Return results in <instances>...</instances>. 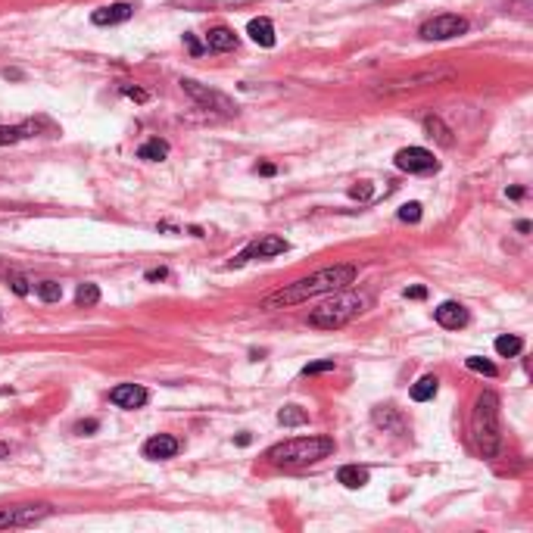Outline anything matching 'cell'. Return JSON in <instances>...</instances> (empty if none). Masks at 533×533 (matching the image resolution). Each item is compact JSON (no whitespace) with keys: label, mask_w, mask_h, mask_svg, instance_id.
Masks as SVG:
<instances>
[{"label":"cell","mask_w":533,"mask_h":533,"mask_svg":"<svg viewBox=\"0 0 533 533\" xmlns=\"http://www.w3.org/2000/svg\"><path fill=\"white\" fill-rule=\"evenodd\" d=\"M505 194H509L511 200H521V197H524V188H509Z\"/></svg>","instance_id":"39"},{"label":"cell","mask_w":533,"mask_h":533,"mask_svg":"<svg viewBox=\"0 0 533 533\" xmlns=\"http://www.w3.org/2000/svg\"><path fill=\"white\" fill-rule=\"evenodd\" d=\"M403 293H405V299H424L428 296V287H424V284H415V287H405Z\"/></svg>","instance_id":"33"},{"label":"cell","mask_w":533,"mask_h":533,"mask_svg":"<svg viewBox=\"0 0 533 533\" xmlns=\"http://www.w3.org/2000/svg\"><path fill=\"white\" fill-rule=\"evenodd\" d=\"M75 303H78V306H97V303H100V287H97V284H91V281L78 284Z\"/></svg>","instance_id":"24"},{"label":"cell","mask_w":533,"mask_h":533,"mask_svg":"<svg viewBox=\"0 0 533 533\" xmlns=\"http://www.w3.org/2000/svg\"><path fill=\"white\" fill-rule=\"evenodd\" d=\"M399 222H409V225L421 222V203H405L399 209Z\"/></svg>","instance_id":"28"},{"label":"cell","mask_w":533,"mask_h":533,"mask_svg":"<svg viewBox=\"0 0 533 533\" xmlns=\"http://www.w3.org/2000/svg\"><path fill=\"white\" fill-rule=\"evenodd\" d=\"M465 365H468L471 371H477V375L496 377V365H493L490 359H481V356H468V359H465Z\"/></svg>","instance_id":"26"},{"label":"cell","mask_w":533,"mask_h":533,"mask_svg":"<svg viewBox=\"0 0 533 533\" xmlns=\"http://www.w3.org/2000/svg\"><path fill=\"white\" fill-rule=\"evenodd\" d=\"M38 296H41L44 303H59V299H63V284L59 281H41L38 284Z\"/></svg>","instance_id":"25"},{"label":"cell","mask_w":533,"mask_h":533,"mask_svg":"<svg viewBox=\"0 0 533 533\" xmlns=\"http://www.w3.org/2000/svg\"><path fill=\"white\" fill-rule=\"evenodd\" d=\"M147 399H150V393L141 384H119L110 393V403H116L119 409H141V405H147Z\"/></svg>","instance_id":"11"},{"label":"cell","mask_w":533,"mask_h":533,"mask_svg":"<svg viewBox=\"0 0 533 533\" xmlns=\"http://www.w3.org/2000/svg\"><path fill=\"white\" fill-rule=\"evenodd\" d=\"M468 31V19L456 16V13H443V16H434L418 29V35L424 41H449V38H458Z\"/></svg>","instance_id":"5"},{"label":"cell","mask_w":533,"mask_h":533,"mask_svg":"<svg viewBox=\"0 0 533 533\" xmlns=\"http://www.w3.org/2000/svg\"><path fill=\"white\" fill-rule=\"evenodd\" d=\"M471 440L483 458H496L502 449V424H499V396L486 390L477 396L474 415H471Z\"/></svg>","instance_id":"2"},{"label":"cell","mask_w":533,"mask_h":533,"mask_svg":"<svg viewBox=\"0 0 533 533\" xmlns=\"http://www.w3.org/2000/svg\"><path fill=\"white\" fill-rule=\"evenodd\" d=\"M350 197H356V200H368V197H371V184H368V181L352 184V188H350Z\"/></svg>","instance_id":"32"},{"label":"cell","mask_w":533,"mask_h":533,"mask_svg":"<svg viewBox=\"0 0 533 533\" xmlns=\"http://www.w3.org/2000/svg\"><path fill=\"white\" fill-rule=\"evenodd\" d=\"M131 13H135V6L131 3H106V6H100V10L91 13V22L94 25H119V22H128L131 19Z\"/></svg>","instance_id":"13"},{"label":"cell","mask_w":533,"mask_h":533,"mask_svg":"<svg viewBox=\"0 0 533 533\" xmlns=\"http://www.w3.org/2000/svg\"><path fill=\"white\" fill-rule=\"evenodd\" d=\"M144 278L147 281H165V278H169V269H150Z\"/></svg>","instance_id":"34"},{"label":"cell","mask_w":533,"mask_h":533,"mask_svg":"<svg viewBox=\"0 0 533 533\" xmlns=\"http://www.w3.org/2000/svg\"><path fill=\"white\" fill-rule=\"evenodd\" d=\"M122 91L125 97H131V100H137V103H147V100H150V94H147V91H141V88H135V84H122Z\"/></svg>","instance_id":"30"},{"label":"cell","mask_w":533,"mask_h":533,"mask_svg":"<svg viewBox=\"0 0 533 533\" xmlns=\"http://www.w3.org/2000/svg\"><path fill=\"white\" fill-rule=\"evenodd\" d=\"M22 137H25L22 125H0V147H10L16 141H22Z\"/></svg>","instance_id":"27"},{"label":"cell","mask_w":533,"mask_h":533,"mask_svg":"<svg viewBox=\"0 0 533 533\" xmlns=\"http://www.w3.org/2000/svg\"><path fill=\"white\" fill-rule=\"evenodd\" d=\"M0 458H10V443H3V440H0Z\"/></svg>","instance_id":"40"},{"label":"cell","mask_w":533,"mask_h":533,"mask_svg":"<svg viewBox=\"0 0 533 533\" xmlns=\"http://www.w3.org/2000/svg\"><path fill=\"white\" fill-rule=\"evenodd\" d=\"M443 78H452V69H428V72H418V75H409V78H396V82H387L381 88H375V94L381 97H390V94H403V91H412V88H424V84H437Z\"/></svg>","instance_id":"9"},{"label":"cell","mask_w":533,"mask_h":533,"mask_svg":"<svg viewBox=\"0 0 533 533\" xmlns=\"http://www.w3.org/2000/svg\"><path fill=\"white\" fill-rule=\"evenodd\" d=\"M13 293H19V296H25V293H29V281H25V278H13Z\"/></svg>","instance_id":"36"},{"label":"cell","mask_w":533,"mask_h":533,"mask_svg":"<svg viewBox=\"0 0 533 533\" xmlns=\"http://www.w3.org/2000/svg\"><path fill=\"white\" fill-rule=\"evenodd\" d=\"M437 377L434 375H424V377H418V384L412 387V399L415 403H428V399H434L437 396Z\"/></svg>","instance_id":"22"},{"label":"cell","mask_w":533,"mask_h":533,"mask_svg":"<svg viewBox=\"0 0 533 533\" xmlns=\"http://www.w3.org/2000/svg\"><path fill=\"white\" fill-rule=\"evenodd\" d=\"M97 428H100V421H94V418H88V421H78V424H75V434H78V437H91Z\"/></svg>","instance_id":"31"},{"label":"cell","mask_w":533,"mask_h":533,"mask_svg":"<svg viewBox=\"0 0 533 533\" xmlns=\"http://www.w3.org/2000/svg\"><path fill=\"white\" fill-rule=\"evenodd\" d=\"M337 481L346 486V490H359V486L368 483V471L359 468V465H343V468L337 471Z\"/></svg>","instance_id":"20"},{"label":"cell","mask_w":533,"mask_h":533,"mask_svg":"<svg viewBox=\"0 0 533 533\" xmlns=\"http://www.w3.org/2000/svg\"><path fill=\"white\" fill-rule=\"evenodd\" d=\"M181 88L188 91V94L194 97L203 110L222 112V116H234V112H237V106H234V100H231V97H225L222 91H216V88H206V84L194 82V78H181Z\"/></svg>","instance_id":"6"},{"label":"cell","mask_w":533,"mask_h":533,"mask_svg":"<svg viewBox=\"0 0 533 533\" xmlns=\"http://www.w3.org/2000/svg\"><path fill=\"white\" fill-rule=\"evenodd\" d=\"M50 515V505H16V509H3L0 511V527H25V524H35L41 518Z\"/></svg>","instance_id":"10"},{"label":"cell","mask_w":533,"mask_h":533,"mask_svg":"<svg viewBox=\"0 0 533 533\" xmlns=\"http://www.w3.org/2000/svg\"><path fill=\"white\" fill-rule=\"evenodd\" d=\"M368 309V296L362 293H346V290H337L334 299L322 303L318 309L309 312V324L312 328H324V331H334V328H343L346 322H352L356 315Z\"/></svg>","instance_id":"4"},{"label":"cell","mask_w":533,"mask_h":533,"mask_svg":"<svg viewBox=\"0 0 533 533\" xmlns=\"http://www.w3.org/2000/svg\"><path fill=\"white\" fill-rule=\"evenodd\" d=\"M371 418H375L377 428L393 430V434H403V415H399L393 405H377V409L371 412Z\"/></svg>","instance_id":"18"},{"label":"cell","mask_w":533,"mask_h":533,"mask_svg":"<svg viewBox=\"0 0 533 533\" xmlns=\"http://www.w3.org/2000/svg\"><path fill=\"white\" fill-rule=\"evenodd\" d=\"M287 250H290V243L284 241V237H278V234H265V237H259V241H253L243 253H237V256L228 262V269H241V265H246L250 259L278 256V253H287Z\"/></svg>","instance_id":"7"},{"label":"cell","mask_w":533,"mask_h":533,"mask_svg":"<svg viewBox=\"0 0 533 533\" xmlns=\"http://www.w3.org/2000/svg\"><path fill=\"white\" fill-rule=\"evenodd\" d=\"M3 78H13V82H22V72H19V69H3Z\"/></svg>","instance_id":"38"},{"label":"cell","mask_w":533,"mask_h":533,"mask_svg":"<svg viewBox=\"0 0 533 533\" xmlns=\"http://www.w3.org/2000/svg\"><path fill=\"white\" fill-rule=\"evenodd\" d=\"M524 350V340L521 337H515V334H502V337H496V352L499 356H518V352Z\"/></svg>","instance_id":"23"},{"label":"cell","mask_w":533,"mask_h":533,"mask_svg":"<svg viewBox=\"0 0 533 533\" xmlns=\"http://www.w3.org/2000/svg\"><path fill=\"white\" fill-rule=\"evenodd\" d=\"M322 371H334V359H318V362H309L303 368V375H322Z\"/></svg>","instance_id":"29"},{"label":"cell","mask_w":533,"mask_h":533,"mask_svg":"<svg viewBox=\"0 0 533 533\" xmlns=\"http://www.w3.org/2000/svg\"><path fill=\"white\" fill-rule=\"evenodd\" d=\"M515 228H518V231H521V234H527V231H530V222H518V225H515Z\"/></svg>","instance_id":"41"},{"label":"cell","mask_w":533,"mask_h":533,"mask_svg":"<svg viewBox=\"0 0 533 533\" xmlns=\"http://www.w3.org/2000/svg\"><path fill=\"white\" fill-rule=\"evenodd\" d=\"M246 35H250L259 47H271V44H275V25H271V19L256 16V19H250V25H246Z\"/></svg>","instance_id":"15"},{"label":"cell","mask_w":533,"mask_h":533,"mask_svg":"<svg viewBox=\"0 0 533 533\" xmlns=\"http://www.w3.org/2000/svg\"><path fill=\"white\" fill-rule=\"evenodd\" d=\"M184 44H188V50L194 53V57H200V53H203V44H200L194 35H184Z\"/></svg>","instance_id":"35"},{"label":"cell","mask_w":533,"mask_h":533,"mask_svg":"<svg viewBox=\"0 0 533 533\" xmlns=\"http://www.w3.org/2000/svg\"><path fill=\"white\" fill-rule=\"evenodd\" d=\"M256 172L259 175H265V178H271L278 172V165H271V163H262V165H256Z\"/></svg>","instance_id":"37"},{"label":"cell","mask_w":533,"mask_h":533,"mask_svg":"<svg viewBox=\"0 0 533 533\" xmlns=\"http://www.w3.org/2000/svg\"><path fill=\"white\" fill-rule=\"evenodd\" d=\"M434 315H437V322L443 324V328H449V331L465 328V324H468V309H465L462 303H452V299H449V303L440 306Z\"/></svg>","instance_id":"14"},{"label":"cell","mask_w":533,"mask_h":533,"mask_svg":"<svg viewBox=\"0 0 533 533\" xmlns=\"http://www.w3.org/2000/svg\"><path fill=\"white\" fill-rule=\"evenodd\" d=\"M234 47H237V35L231 29H225V25H218V29H212L206 35V50H212V53H228Z\"/></svg>","instance_id":"16"},{"label":"cell","mask_w":533,"mask_h":533,"mask_svg":"<svg viewBox=\"0 0 533 533\" xmlns=\"http://www.w3.org/2000/svg\"><path fill=\"white\" fill-rule=\"evenodd\" d=\"M424 131H428V137L437 141L440 147H452V141H456V137H452V128L440 116H424Z\"/></svg>","instance_id":"17"},{"label":"cell","mask_w":533,"mask_h":533,"mask_svg":"<svg viewBox=\"0 0 533 533\" xmlns=\"http://www.w3.org/2000/svg\"><path fill=\"white\" fill-rule=\"evenodd\" d=\"M181 443L169 434H156L144 443V458H153V462H163V458H175Z\"/></svg>","instance_id":"12"},{"label":"cell","mask_w":533,"mask_h":533,"mask_svg":"<svg viewBox=\"0 0 533 533\" xmlns=\"http://www.w3.org/2000/svg\"><path fill=\"white\" fill-rule=\"evenodd\" d=\"M169 156V144L163 137H150L147 144L137 147V159H147V163H163Z\"/></svg>","instance_id":"19"},{"label":"cell","mask_w":533,"mask_h":533,"mask_svg":"<svg viewBox=\"0 0 533 533\" xmlns=\"http://www.w3.org/2000/svg\"><path fill=\"white\" fill-rule=\"evenodd\" d=\"M334 440L331 437H293V440H284V443H275L269 452H265V458H269L271 465H278V468H299V465H312V462H322V458H328L331 452H334Z\"/></svg>","instance_id":"3"},{"label":"cell","mask_w":533,"mask_h":533,"mask_svg":"<svg viewBox=\"0 0 533 533\" xmlns=\"http://www.w3.org/2000/svg\"><path fill=\"white\" fill-rule=\"evenodd\" d=\"M399 172H409V175H428V172H437L440 163L434 159V153L424 150V147H405L393 156Z\"/></svg>","instance_id":"8"},{"label":"cell","mask_w":533,"mask_h":533,"mask_svg":"<svg viewBox=\"0 0 533 533\" xmlns=\"http://www.w3.org/2000/svg\"><path fill=\"white\" fill-rule=\"evenodd\" d=\"M356 278H359L356 265H350V262L328 265V269H318V271H312V275L299 278V281L284 284L281 290L269 293V296L262 299V309H287V306H299L312 296H322V293L346 290Z\"/></svg>","instance_id":"1"},{"label":"cell","mask_w":533,"mask_h":533,"mask_svg":"<svg viewBox=\"0 0 533 533\" xmlns=\"http://www.w3.org/2000/svg\"><path fill=\"white\" fill-rule=\"evenodd\" d=\"M306 421H309V412L299 409V405H284V409L278 412V424H281V428H303Z\"/></svg>","instance_id":"21"}]
</instances>
